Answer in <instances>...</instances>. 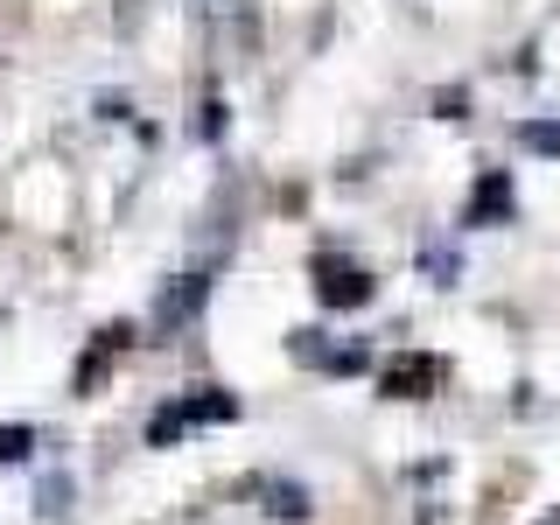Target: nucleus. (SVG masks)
<instances>
[{
    "instance_id": "f257e3e1",
    "label": "nucleus",
    "mask_w": 560,
    "mask_h": 525,
    "mask_svg": "<svg viewBox=\"0 0 560 525\" xmlns=\"http://www.w3.org/2000/svg\"><path fill=\"white\" fill-rule=\"evenodd\" d=\"M238 413V399L232 393H197V399H183V407H168V413H154V428H148V442L154 448H168L183 428H203V420H232Z\"/></svg>"
},
{
    "instance_id": "f03ea898",
    "label": "nucleus",
    "mask_w": 560,
    "mask_h": 525,
    "mask_svg": "<svg viewBox=\"0 0 560 525\" xmlns=\"http://www.w3.org/2000/svg\"><path fill=\"white\" fill-rule=\"evenodd\" d=\"M315 294L329 308H364L372 302V273H358L350 259H315Z\"/></svg>"
},
{
    "instance_id": "7ed1b4c3",
    "label": "nucleus",
    "mask_w": 560,
    "mask_h": 525,
    "mask_svg": "<svg viewBox=\"0 0 560 525\" xmlns=\"http://www.w3.org/2000/svg\"><path fill=\"white\" fill-rule=\"evenodd\" d=\"M434 378H442L434 358H393V364H385V393H399V399H428Z\"/></svg>"
},
{
    "instance_id": "20e7f679",
    "label": "nucleus",
    "mask_w": 560,
    "mask_h": 525,
    "mask_svg": "<svg viewBox=\"0 0 560 525\" xmlns=\"http://www.w3.org/2000/svg\"><path fill=\"white\" fill-rule=\"evenodd\" d=\"M504 210H512V183H504V175L490 168L483 183H477V197H469V224H498Z\"/></svg>"
},
{
    "instance_id": "39448f33",
    "label": "nucleus",
    "mask_w": 560,
    "mask_h": 525,
    "mask_svg": "<svg viewBox=\"0 0 560 525\" xmlns=\"http://www.w3.org/2000/svg\"><path fill=\"white\" fill-rule=\"evenodd\" d=\"M203 294H210V273H189V280H183L175 294H162V323H168V329H183L189 315L203 308Z\"/></svg>"
},
{
    "instance_id": "423d86ee",
    "label": "nucleus",
    "mask_w": 560,
    "mask_h": 525,
    "mask_svg": "<svg viewBox=\"0 0 560 525\" xmlns=\"http://www.w3.org/2000/svg\"><path fill=\"white\" fill-rule=\"evenodd\" d=\"M267 512H273V518H308V490L273 483V490H267Z\"/></svg>"
},
{
    "instance_id": "0eeeda50",
    "label": "nucleus",
    "mask_w": 560,
    "mask_h": 525,
    "mask_svg": "<svg viewBox=\"0 0 560 525\" xmlns=\"http://www.w3.org/2000/svg\"><path fill=\"white\" fill-rule=\"evenodd\" d=\"M518 140H525L533 154H560V119H533V127H525Z\"/></svg>"
},
{
    "instance_id": "6e6552de",
    "label": "nucleus",
    "mask_w": 560,
    "mask_h": 525,
    "mask_svg": "<svg viewBox=\"0 0 560 525\" xmlns=\"http://www.w3.org/2000/svg\"><path fill=\"white\" fill-rule=\"evenodd\" d=\"M28 442H35L28 428H0V463H22V455H28Z\"/></svg>"
}]
</instances>
